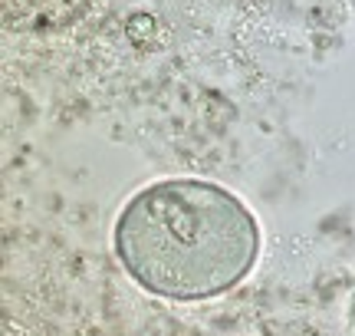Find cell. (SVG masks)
Instances as JSON below:
<instances>
[{"instance_id": "obj_1", "label": "cell", "mask_w": 355, "mask_h": 336, "mask_svg": "<svg viewBox=\"0 0 355 336\" xmlns=\"http://www.w3.org/2000/svg\"><path fill=\"white\" fill-rule=\"evenodd\" d=\"M260 247L250 211L207 181H158L119 215L115 251L145 290L171 300L217 297L241 284Z\"/></svg>"}]
</instances>
